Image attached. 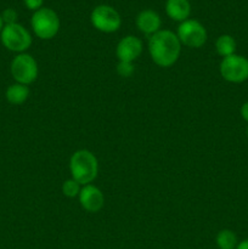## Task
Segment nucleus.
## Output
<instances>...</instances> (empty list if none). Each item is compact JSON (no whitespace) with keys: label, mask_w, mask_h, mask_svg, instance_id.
Segmentation results:
<instances>
[{"label":"nucleus","mask_w":248,"mask_h":249,"mask_svg":"<svg viewBox=\"0 0 248 249\" xmlns=\"http://www.w3.org/2000/svg\"><path fill=\"white\" fill-rule=\"evenodd\" d=\"M235 249H248V238L238 242V245L236 246Z\"/></svg>","instance_id":"412c9836"},{"label":"nucleus","mask_w":248,"mask_h":249,"mask_svg":"<svg viewBox=\"0 0 248 249\" xmlns=\"http://www.w3.org/2000/svg\"><path fill=\"white\" fill-rule=\"evenodd\" d=\"M247 136H248V128H247Z\"/></svg>","instance_id":"5701e85b"},{"label":"nucleus","mask_w":248,"mask_h":249,"mask_svg":"<svg viewBox=\"0 0 248 249\" xmlns=\"http://www.w3.org/2000/svg\"><path fill=\"white\" fill-rule=\"evenodd\" d=\"M5 97H6L7 102L14 105V106L24 104L29 97L28 85L19 84V83L11 84L5 91Z\"/></svg>","instance_id":"ddd939ff"},{"label":"nucleus","mask_w":248,"mask_h":249,"mask_svg":"<svg viewBox=\"0 0 248 249\" xmlns=\"http://www.w3.org/2000/svg\"><path fill=\"white\" fill-rule=\"evenodd\" d=\"M241 117L245 119L246 122H248V101L241 106Z\"/></svg>","instance_id":"aec40b11"},{"label":"nucleus","mask_w":248,"mask_h":249,"mask_svg":"<svg viewBox=\"0 0 248 249\" xmlns=\"http://www.w3.org/2000/svg\"><path fill=\"white\" fill-rule=\"evenodd\" d=\"M165 12L169 18L181 23L189 19L190 14H191V4L189 0H167Z\"/></svg>","instance_id":"f8f14e48"},{"label":"nucleus","mask_w":248,"mask_h":249,"mask_svg":"<svg viewBox=\"0 0 248 249\" xmlns=\"http://www.w3.org/2000/svg\"><path fill=\"white\" fill-rule=\"evenodd\" d=\"M215 243L219 249H235L238 245L237 236L233 231L225 229L219 231L215 237Z\"/></svg>","instance_id":"2eb2a0df"},{"label":"nucleus","mask_w":248,"mask_h":249,"mask_svg":"<svg viewBox=\"0 0 248 249\" xmlns=\"http://www.w3.org/2000/svg\"><path fill=\"white\" fill-rule=\"evenodd\" d=\"M160 24H162V21H160L159 15L153 10H143L136 17V27L141 33L146 36H151L160 31Z\"/></svg>","instance_id":"9b49d317"},{"label":"nucleus","mask_w":248,"mask_h":249,"mask_svg":"<svg viewBox=\"0 0 248 249\" xmlns=\"http://www.w3.org/2000/svg\"><path fill=\"white\" fill-rule=\"evenodd\" d=\"M177 36L181 45L191 49H198L206 44L207 31L197 19H186L177 27Z\"/></svg>","instance_id":"0eeeda50"},{"label":"nucleus","mask_w":248,"mask_h":249,"mask_svg":"<svg viewBox=\"0 0 248 249\" xmlns=\"http://www.w3.org/2000/svg\"><path fill=\"white\" fill-rule=\"evenodd\" d=\"M4 21H2V18H1V15H0V33H1V31H2V28H4Z\"/></svg>","instance_id":"4be33fe9"},{"label":"nucleus","mask_w":248,"mask_h":249,"mask_svg":"<svg viewBox=\"0 0 248 249\" xmlns=\"http://www.w3.org/2000/svg\"><path fill=\"white\" fill-rule=\"evenodd\" d=\"M10 71L15 82L23 85H29L35 82L39 73L35 58L27 53H17L15 56L11 61Z\"/></svg>","instance_id":"39448f33"},{"label":"nucleus","mask_w":248,"mask_h":249,"mask_svg":"<svg viewBox=\"0 0 248 249\" xmlns=\"http://www.w3.org/2000/svg\"><path fill=\"white\" fill-rule=\"evenodd\" d=\"M220 74L226 82L240 84L248 79V58L241 55L224 57L220 63Z\"/></svg>","instance_id":"6e6552de"},{"label":"nucleus","mask_w":248,"mask_h":249,"mask_svg":"<svg viewBox=\"0 0 248 249\" xmlns=\"http://www.w3.org/2000/svg\"><path fill=\"white\" fill-rule=\"evenodd\" d=\"M80 190H82V185L78 184L72 178L66 180L62 184V194L68 198H75V197L79 196Z\"/></svg>","instance_id":"dca6fc26"},{"label":"nucleus","mask_w":248,"mask_h":249,"mask_svg":"<svg viewBox=\"0 0 248 249\" xmlns=\"http://www.w3.org/2000/svg\"><path fill=\"white\" fill-rule=\"evenodd\" d=\"M23 2L27 9L32 10V11H36V10L41 9L44 0H23Z\"/></svg>","instance_id":"6ab92c4d"},{"label":"nucleus","mask_w":248,"mask_h":249,"mask_svg":"<svg viewBox=\"0 0 248 249\" xmlns=\"http://www.w3.org/2000/svg\"><path fill=\"white\" fill-rule=\"evenodd\" d=\"M92 27L102 33H113L121 28L122 18L119 12L109 5H99L90 15Z\"/></svg>","instance_id":"423d86ee"},{"label":"nucleus","mask_w":248,"mask_h":249,"mask_svg":"<svg viewBox=\"0 0 248 249\" xmlns=\"http://www.w3.org/2000/svg\"><path fill=\"white\" fill-rule=\"evenodd\" d=\"M142 53V41L134 36H126L119 40L116 48V55L119 61L134 62Z\"/></svg>","instance_id":"1a4fd4ad"},{"label":"nucleus","mask_w":248,"mask_h":249,"mask_svg":"<svg viewBox=\"0 0 248 249\" xmlns=\"http://www.w3.org/2000/svg\"><path fill=\"white\" fill-rule=\"evenodd\" d=\"M135 67H134V62H123L119 61L117 65V73L123 78H129L133 75Z\"/></svg>","instance_id":"f3484780"},{"label":"nucleus","mask_w":248,"mask_h":249,"mask_svg":"<svg viewBox=\"0 0 248 249\" xmlns=\"http://www.w3.org/2000/svg\"><path fill=\"white\" fill-rule=\"evenodd\" d=\"M215 50L221 57H228V56L233 55L236 51V40L229 34H223L216 39Z\"/></svg>","instance_id":"4468645a"},{"label":"nucleus","mask_w":248,"mask_h":249,"mask_svg":"<svg viewBox=\"0 0 248 249\" xmlns=\"http://www.w3.org/2000/svg\"><path fill=\"white\" fill-rule=\"evenodd\" d=\"M0 40L4 48L16 53H23L31 48L32 36L22 24H5L0 33Z\"/></svg>","instance_id":"20e7f679"},{"label":"nucleus","mask_w":248,"mask_h":249,"mask_svg":"<svg viewBox=\"0 0 248 249\" xmlns=\"http://www.w3.org/2000/svg\"><path fill=\"white\" fill-rule=\"evenodd\" d=\"M78 198L82 208L89 213H97L105 204V196L102 191L91 184L82 187Z\"/></svg>","instance_id":"9d476101"},{"label":"nucleus","mask_w":248,"mask_h":249,"mask_svg":"<svg viewBox=\"0 0 248 249\" xmlns=\"http://www.w3.org/2000/svg\"><path fill=\"white\" fill-rule=\"evenodd\" d=\"M70 170L72 179L82 186L94 181L99 174V162L89 150H78L71 156Z\"/></svg>","instance_id":"f03ea898"},{"label":"nucleus","mask_w":248,"mask_h":249,"mask_svg":"<svg viewBox=\"0 0 248 249\" xmlns=\"http://www.w3.org/2000/svg\"><path fill=\"white\" fill-rule=\"evenodd\" d=\"M1 18L2 21H4V24H14V23H17L18 15H17L16 10L6 9L2 11Z\"/></svg>","instance_id":"a211bd4d"},{"label":"nucleus","mask_w":248,"mask_h":249,"mask_svg":"<svg viewBox=\"0 0 248 249\" xmlns=\"http://www.w3.org/2000/svg\"><path fill=\"white\" fill-rule=\"evenodd\" d=\"M31 24L34 34L41 40H50L60 31L58 15L49 7H41L34 11Z\"/></svg>","instance_id":"7ed1b4c3"},{"label":"nucleus","mask_w":248,"mask_h":249,"mask_svg":"<svg viewBox=\"0 0 248 249\" xmlns=\"http://www.w3.org/2000/svg\"><path fill=\"white\" fill-rule=\"evenodd\" d=\"M148 53L153 62L159 67H170L181 53V43L177 33L168 29H160L148 39Z\"/></svg>","instance_id":"f257e3e1"}]
</instances>
